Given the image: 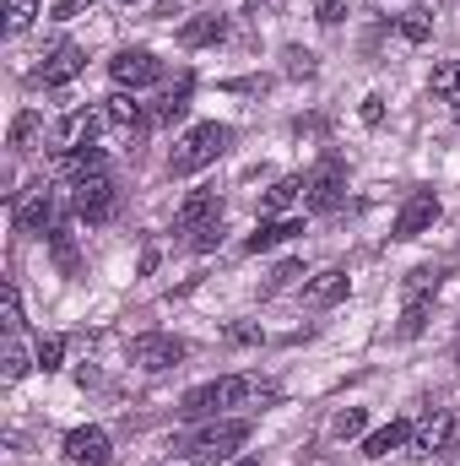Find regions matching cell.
<instances>
[{
    "mask_svg": "<svg viewBox=\"0 0 460 466\" xmlns=\"http://www.w3.org/2000/svg\"><path fill=\"white\" fill-rule=\"evenodd\" d=\"M244 445H249V423L244 418H212V423L190 429L174 451L195 466H217V461H228L233 451H244Z\"/></svg>",
    "mask_w": 460,
    "mask_h": 466,
    "instance_id": "1",
    "label": "cell"
},
{
    "mask_svg": "<svg viewBox=\"0 0 460 466\" xmlns=\"http://www.w3.org/2000/svg\"><path fill=\"white\" fill-rule=\"evenodd\" d=\"M255 396H260V385H255L249 374H223V380H212V385H195V390H185V401H179V418H190V423H212L217 412L244 407V401H255Z\"/></svg>",
    "mask_w": 460,
    "mask_h": 466,
    "instance_id": "2",
    "label": "cell"
},
{
    "mask_svg": "<svg viewBox=\"0 0 460 466\" xmlns=\"http://www.w3.org/2000/svg\"><path fill=\"white\" fill-rule=\"evenodd\" d=\"M228 147H233V125L206 119V125L185 130V141L168 152V174H174V179H185V174H201V168H212V163H217Z\"/></svg>",
    "mask_w": 460,
    "mask_h": 466,
    "instance_id": "3",
    "label": "cell"
},
{
    "mask_svg": "<svg viewBox=\"0 0 460 466\" xmlns=\"http://www.w3.org/2000/svg\"><path fill=\"white\" fill-rule=\"evenodd\" d=\"M342 201H346V163L336 152H325V157L304 174V207H309L315 218H331Z\"/></svg>",
    "mask_w": 460,
    "mask_h": 466,
    "instance_id": "4",
    "label": "cell"
},
{
    "mask_svg": "<svg viewBox=\"0 0 460 466\" xmlns=\"http://www.w3.org/2000/svg\"><path fill=\"white\" fill-rule=\"evenodd\" d=\"M11 223L22 233H49L60 223V201H55V190L38 179V185H27L16 201H11Z\"/></svg>",
    "mask_w": 460,
    "mask_h": 466,
    "instance_id": "5",
    "label": "cell"
},
{
    "mask_svg": "<svg viewBox=\"0 0 460 466\" xmlns=\"http://www.w3.org/2000/svg\"><path fill=\"white\" fill-rule=\"evenodd\" d=\"M185 342L179 337H168V331H141L135 342H130V363L135 369H146V374H163V369H174V363H185Z\"/></svg>",
    "mask_w": 460,
    "mask_h": 466,
    "instance_id": "6",
    "label": "cell"
},
{
    "mask_svg": "<svg viewBox=\"0 0 460 466\" xmlns=\"http://www.w3.org/2000/svg\"><path fill=\"white\" fill-rule=\"evenodd\" d=\"M71 212H76L82 223H109V218H115V179H109V174L82 179L76 196H71Z\"/></svg>",
    "mask_w": 460,
    "mask_h": 466,
    "instance_id": "7",
    "label": "cell"
},
{
    "mask_svg": "<svg viewBox=\"0 0 460 466\" xmlns=\"http://www.w3.org/2000/svg\"><path fill=\"white\" fill-rule=\"evenodd\" d=\"M109 76H115L119 87H152L157 76H163V60L152 55V49H119L115 60H109Z\"/></svg>",
    "mask_w": 460,
    "mask_h": 466,
    "instance_id": "8",
    "label": "cell"
},
{
    "mask_svg": "<svg viewBox=\"0 0 460 466\" xmlns=\"http://www.w3.org/2000/svg\"><path fill=\"white\" fill-rule=\"evenodd\" d=\"M439 223V196L434 190H412L395 212V238H423V233Z\"/></svg>",
    "mask_w": 460,
    "mask_h": 466,
    "instance_id": "9",
    "label": "cell"
},
{
    "mask_svg": "<svg viewBox=\"0 0 460 466\" xmlns=\"http://www.w3.org/2000/svg\"><path fill=\"white\" fill-rule=\"evenodd\" d=\"M82 71H87V55H82L76 44H55L49 60L33 71V82H38V87H65V82H76Z\"/></svg>",
    "mask_w": 460,
    "mask_h": 466,
    "instance_id": "10",
    "label": "cell"
},
{
    "mask_svg": "<svg viewBox=\"0 0 460 466\" xmlns=\"http://www.w3.org/2000/svg\"><path fill=\"white\" fill-rule=\"evenodd\" d=\"M65 461L109 466V461H115V445H109V434H104L98 423H87V429H71V434H65Z\"/></svg>",
    "mask_w": 460,
    "mask_h": 466,
    "instance_id": "11",
    "label": "cell"
},
{
    "mask_svg": "<svg viewBox=\"0 0 460 466\" xmlns=\"http://www.w3.org/2000/svg\"><path fill=\"white\" fill-rule=\"evenodd\" d=\"M104 119L115 125L119 136H130V141H141V136L152 130V115H146V109L135 104V93H115V98L104 104Z\"/></svg>",
    "mask_w": 460,
    "mask_h": 466,
    "instance_id": "12",
    "label": "cell"
},
{
    "mask_svg": "<svg viewBox=\"0 0 460 466\" xmlns=\"http://www.w3.org/2000/svg\"><path fill=\"white\" fill-rule=\"evenodd\" d=\"M455 445V412H434V418H423L417 429H412V451L417 456H439V451H450Z\"/></svg>",
    "mask_w": 460,
    "mask_h": 466,
    "instance_id": "13",
    "label": "cell"
},
{
    "mask_svg": "<svg viewBox=\"0 0 460 466\" xmlns=\"http://www.w3.org/2000/svg\"><path fill=\"white\" fill-rule=\"evenodd\" d=\"M217 218H223V196L217 190H190L185 207H179V218H174V228L195 233V228H206V223H217Z\"/></svg>",
    "mask_w": 460,
    "mask_h": 466,
    "instance_id": "14",
    "label": "cell"
},
{
    "mask_svg": "<svg viewBox=\"0 0 460 466\" xmlns=\"http://www.w3.org/2000/svg\"><path fill=\"white\" fill-rule=\"evenodd\" d=\"M109 119H104V109L93 115V109H76V115L60 119V130H55V141H60V152H71V147H93V136L104 130Z\"/></svg>",
    "mask_w": 460,
    "mask_h": 466,
    "instance_id": "15",
    "label": "cell"
},
{
    "mask_svg": "<svg viewBox=\"0 0 460 466\" xmlns=\"http://www.w3.org/2000/svg\"><path fill=\"white\" fill-rule=\"evenodd\" d=\"M223 38H228V16H217V11L212 16H190L179 27V44L185 49H206V44H223Z\"/></svg>",
    "mask_w": 460,
    "mask_h": 466,
    "instance_id": "16",
    "label": "cell"
},
{
    "mask_svg": "<svg viewBox=\"0 0 460 466\" xmlns=\"http://www.w3.org/2000/svg\"><path fill=\"white\" fill-rule=\"evenodd\" d=\"M293 233H304V223H298V218H265L260 228L244 238V249H249V255H260V249H276V244H287Z\"/></svg>",
    "mask_w": 460,
    "mask_h": 466,
    "instance_id": "17",
    "label": "cell"
},
{
    "mask_svg": "<svg viewBox=\"0 0 460 466\" xmlns=\"http://www.w3.org/2000/svg\"><path fill=\"white\" fill-rule=\"evenodd\" d=\"M49 255H55V266H60L65 277H82V249H76V233H71L65 218L49 228Z\"/></svg>",
    "mask_w": 460,
    "mask_h": 466,
    "instance_id": "18",
    "label": "cell"
},
{
    "mask_svg": "<svg viewBox=\"0 0 460 466\" xmlns=\"http://www.w3.org/2000/svg\"><path fill=\"white\" fill-rule=\"evenodd\" d=\"M60 174H65L71 185H82V179L104 174V152H98V147H71V152H60Z\"/></svg>",
    "mask_w": 460,
    "mask_h": 466,
    "instance_id": "19",
    "label": "cell"
},
{
    "mask_svg": "<svg viewBox=\"0 0 460 466\" xmlns=\"http://www.w3.org/2000/svg\"><path fill=\"white\" fill-rule=\"evenodd\" d=\"M346 288H352V282H346V271H320V277L304 288V299H309L315 309H331V304H342V299H346Z\"/></svg>",
    "mask_w": 460,
    "mask_h": 466,
    "instance_id": "20",
    "label": "cell"
},
{
    "mask_svg": "<svg viewBox=\"0 0 460 466\" xmlns=\"http://www.w3.org/2000/svg\"><path fill=\"white\" fill-rule=\"evenodd\" d=\"M406 440H412V423H406V418H395V423H385V429H374V434L363 440V456H374V461H379V456L401 451Z\"/></svg>",
    "mask_w": 460,
    "mask_h": 466,
    "instance_id": "21",
    "label": "cell"
},
{
    "mask_svg": "<svg viewBox=\"0 0 460 466\" xmlns=\"http://www.w3.org/2000/svg\"><path fill=\"white\" fill-rule=\"evenodd\" d=\"M395 33H401L406 44H428V38H434V11H428V5H406V11L395 16Z\"/></svg>",
    "mask_w": 460,
    "mask_h": 466,
    "instance_id": "22",
    "label": "cell"
},
{
    "mask_svg": "<svg viewBox=\"0 0 460 466\" xmlns=\"http://www.w3.org/2000/svg\"><path fill=\"white\" fill-rule=\"evenodd\" d=\"M190 87H195V82H190V76H179V82L163 93V104L152 109V119H157V125H174V119H185V109H190Z\"/></svg>",
    "mask_w": 460,
    "mask_h": 466,
    "instance_id": "23",
    "label": "cell"
},
{
    "mask_svg": "<svg viewBox=\"0 0 460 466\" xmlns=\"http://www.w3.org/2000/svg\"><path fill=\"white\" fill-rule=\"evenodd\" d=\"M298 196H304V179H276V185L260 196V212H265V218H282Z\"/></svg>",
    "mask_w": 460,
    "mask_h": 466,
    "instance_id": "24",
    "label": "cell"
},
{
    "mask_svg": "<svg viewBox=\"0 0 460 466\" xmlns=\"http://www.w3.org/2000/svg\"><path fill=\"white\" fill-rule=\"evenodd\" d=\"M439 282H445V271H439V266H417V271L406 277V304H434Z\"/></svg>",
    "mask_w": 460,
    "mask_h": 466,
    "instance_id": "25",
    "label": "cell"
},
{
    "mask_svg": "<svg viewBox=\"0 0 460 466\" xmlns=\"http://www.w3.org/2000/svg\"><path fill=\"white\" fill-rule=\"evenodd\" d=\"M38 130H44V119L33 115V109H22V115L11 119V152H33Z\"/></svg>",
    "mask_w": 460,
    "mask_h": 466,
    "instance_id": "26",
    "label": "cell"
},
{
    "mask_svg": "<svg viewBox=\"0 0 460 466\" xmlns=\"http://www.w3.org/2000/svg\"><path fill=\"white\" fill-rule=\"evenodd\" d=\"M282 71H287V76H298V82H309V76H315L320 66H315V55H309V49L287 44V49H282Z\"/></svg>",
    "mask_w": 460,
    "mask_h": 466,
    "instance_id": "27",
    "label": "cell"
},
{
    "mask_svg": "<svg viewBox=\"0 0 460 466\" xmlns=\"http://www.w3.org/2000/svg\"><path fill=\"white\" fill-rule=\"evenodd\" d=\"M434 98L460 104V60H450V66H439V71H434Z\"/></svg>",
    "mask_w": 460,
    "mask_h": 466,
    "instance_id": "28",
    "label": "cell"
},
{
    "mask_svg": "<svg viewBox=\"0 0 460 466\" xmlns=\"http://www.w3.org/2000/svg\"><path fill=\"white\" fill-rule=\"evenodd\" d=\"M38 16V0H5V33H27Z\"/></svg>",
    "mask_w": 460,
    "mask_h": 466,
    "instance_id": "29",
    "label": "cell"
},
{
    "mask_svg": "<svg viewBox=\"0 0 460 466\" xmlns=\"http://www.w3.org/2000/svg\"><path fill=\"white\" fill-rule=\"evenodd\" d=\"M33 358H38V369H44V374H55V369L65 363V342H60V337H44V342H38V352H33Z\"/></svg>",
    "mask_w": 460,
    "mask_h": 466,
    "instance_id": "30",
    "label": "cell"
},
{
    "mask_svg": "<svg viewBox=\"0 0 460 466\" xmlns=\"http://www.w3.org/2000/svg\"><path fill=\"white\" fill-rule=\"evenodd\" d=\"M223 218H217V223H206V228H195L190 233V249H201V255H212V249H217V244H223Z\"/></svg>",
    "mask_w": 460,
    "mask_h": 466,
    "instance_id": "31",
    "label": "cell"
},
{
    "mask_svg": "<svg viewBox=\"0 0 460 466\" xmlns=\"http://www.w3.org/2000/svg\"><path fill=\"white\" fill-rule=\"evenodd\" d=\"M363 423H368V418H363V407L336 412V434H342V440H357V434H363Z\"/></svg>",
    "mask_w": 460,
    "mask_h": 466,
    "instance_id": "32",
    "label": "cell"
},
{
    "mask_svg": "<svg viewBox=\"0 0 460 466\" xmlns=\"http://www.w3.org/2000/svg\"><path fill=\"white\" fill-rule=\"evenodd\" d=\"M298 277H304V266H298V260H282V266L271 271V288H265V293H282V288H293Z\"/></svg>",
    "mask_w": 460,
    "mask_h": 466,
    "instance_id": "33",
    "label": "cell"
},
{
    "mask_svg": "<svg viewBox=\"0 0 460 466\" xmlns=\"http://www.w3.org/2000/svg\"><path fill=\"white\" fill-rule=\"evenodd\" d=\"M423 326H428V304H406V315H401V337H423Z\"/></svg>",
    "mask_w": 460,
    "mask_h": 466,
    "instance_id": "34",
    "label": "cell"
},
{
    "mask_svg": "<svg viewBox=\"0 0 460 466\" xmlns=\"http://www.w3.org/2000/svg\"><path fill=\"white\" fill-rule=\"evenodd\" d=\"M5 331H11V337L22 331V293H16L11 282H5Z\"/></svg>",
    "mask_w": 460,
    "mask_h": 466,
    "instance_id": "35",
    "label": "cell"
},
{
    "mask_svg": "<svg viewBox=\"0 0 460 466\" xmlns=\"http://www.w3.org/2000/svg\"><path fill=\"white\" fill-rule=\"evenodd\" d=\"M342 16H346V0H320V5H315V22H320V27H336Z\"/></svg>",
    "mask_w": 460,
    "mask_h": 466,
    "instance_id": "36",
    "label": "cell"
},
{
    "mask_svg": "<svg viewBox=\"0 0 460 466\" xmlns=\"http://www.w3.org/2000/svg\"><path fill=\"white\" fill-rule=\"evenodd\" d=\"M27 369H33V363H27V352H22L16 342H11V348H5V380H22Z\"/></svg>",
    "mask_w": 460,
    "mask_h": 466,
    "instance_id": "37",
    "label": "cell"
},
{
    "mask_svg": "<svg viewBox=\"0 0 460 466\" xmlns=\"http://www.w3.org/2000/svg\"><path fill=\"white\" fill-rule=\"evenodd\" d=\"M357 115H363V125H379V119H385V98H379V93H368Z\"/></svg>",
    "mask_w": 460,
    "mask_h": 466,
    "instance_id": "38",
    "label": "cell"
},
{
    "mask_svg": "<svg viewBox=\"0 0 460 466\" xmlns=\"http://www.w3.org/2000/svg\"><path fill=\"white\" fill-rule=\"evenodd\" d=\"M87 5H93V0H55V5H49V16H60V22H65V16H82Z\"/></svg>",
    "mask_w": 460,
    "mask_h": 466,
    "instance_id": "39",
    "label": "cell"
},
{
    "mask_svg": "<svg viewBox=\"0 0 460 466\" xmlns=\"http://www.w3.org/2000/svg\"><path fill=\"white\" fill-rule=\"evenodd\" d=\"M233 466H255V456H244V461H233Z\"/></svg>",
    "mask_w": 460,
    "mask_h": 466,
    "instance_id": "40",
    "label": "cell"
},
{
    "mask_svg": "<svg viewBox=\"0 0 460 466\" xmlns=\"http://www.w3.org/2000/svg\"><path fill=\"white\" fill-rule=\"evenodd\" d=\"M455 125H460V104H455Z\"/></svg>",
    "mask_w": 460,
    "mask_h": 466,
    "instance_id": "41",
    "label": "cell"
},
{
    "mask_svg": "<svg viewBox=\"0 0 460 466\" xmlns=\"http://www.w3.org/2000/svg\"><path fill=\"white\" fill-rule=\"evenodd\" d=\"M125 5H135V0H125Z\"/></svg>",
    "mask_w": 460,
    "mask_h": 466,
    "instance_id": "42",
    "label": "cell"
}]
</instances>
